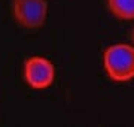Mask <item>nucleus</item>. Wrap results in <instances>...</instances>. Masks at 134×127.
<instances>
[{
  "mask_svg": "<svg viewBox=\"0 0 134 127\" xmlns=\"http://www.w3.org/2000/svg\"><path fill=\"white\" fill-rule=\"evenodd\" d=\"M103 69L113 82L134 79V45L113 44L103 52Z\"/></svg>",
  "mask_w": 134,
  "mask_h": 127,
  "instance_id": "1",
  "label": "nucleus"
},
{
  "mask_svg": "<svg viewBox=\"0 0 134 127\" xmlns=\"http://www.w3.org/2000/svg\"><path fill=\"white\" fill-rule=\"evenodd\" d=\"M23 78L33 90H46L55 81V66L42 55H31L24 61Z\"/></svg>",
  "mask_w": 134,
  "mask_h": 127,
  "instance_id": "3",
  "label": "nucleus"
},
{
  "mask_svg": "<svg viewBox=\"0 0 134 127\" xmlns=\"http://www.w3.org/2000/svg\"><path fill=\"white\" fill-rule=\"evenodd\" d=\"M131 40H133V45H134V29H133V33H131Z\"/></svg>",
  "mask_w": 134,
  "mask_h": 127,
  "instance_id": "5",
  "label": "nucleus"
},
{
  "mask_svg": "<svg viewBox=\"0 0 134 127\" xmlns=\"http://www.w3.org/2000/svg\"><path fill=\"white\" fill-rule=\"evenodd\" d=\"M12 17L27 30L40 29L48 18L46 0H12Z\"/></svg>",
  "mask_w": 134,
  "mask_h": 127,
  "instance_id": "2",
  "label": "nucleus"
},
{
  "mask_svg": "<svg viewBox=\"0 0 134 127\" xmlns=\"http://www.w3.org/2000/svg\"><path fill=\"white\" fill-rule=\"evenodd\" d=\"M109 12L121 21L134 20V0H106Z\"/></svg>",
  "mask_w": 134,
  "mask_h": 127,
  "instance_id": "4",
  "label": "nucleus"
}]
</instances>
